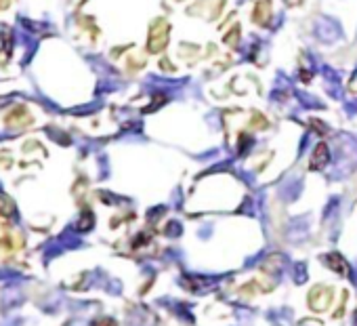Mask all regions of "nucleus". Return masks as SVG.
<instances>
[{"label": "nucleus", "mask_w": 357, "mask_h": 326, "mask_svg": "<svg viewBox=\"0 0 357 326\" xmlns=\"http://www.w3.org/2000/svg\"><path fill=\"white\" fill-rule=\"evenodd\" d=\"M321 263L328 267V269H332V272H336V274H347V269H349V263L344 261V257L342 255H338V253H328V255H324L321 257Z\"/></svg>", "instance_id": "nucleus-8"}, {"label": "nucleus", "mask_w": 357, "mask_h": 326, "mask_svg": "<svg viewBox=\"0 0 357 326\" xmlns=\"http://www.w3.org/2000/svg\"><path fill=\"white\" fill-rule=\"evenodd\" d=\"M190 82V78H168V76H158V74H149L143 80V89L147 93H153L155 97H170V93H178L185 84Z\"/></svg>", "instance_id": "nucleus-2"}, {"label": "nucleus", "mask_w": 357, "mask_h": 326, "mask_svg": "<svg viewBox=\"0 0 357 326\" xmlns=\"http://www.w3.org/2000/svg\"><path fill=\"white\" fill-rule=\"evenodd\" d=\"M330 165V147L326 143H317L311 156V169L313 171H321Z\"/></svg>", "instance_id": "nucleus-7"}, {"label": "nucleus", "mask_w": 357, "mask_h": 326, "mask_svg": "<svg viewBox=\"0 0 357 326\" xmlns=\"http://www.w3.org/2000/svg\"><path fill=\"white\" fill-rule=\"evenodd\" d=\"M59 240H61V244L66 246V251H74V249H80V246H82V240H80V236L76 234L74 228H68V230L59 236Z\"/></svg>", "instance_id": "nucleus-11"}, {"label": "nucleus", "mask_w": 357, "mask_h": 326, "mask_svg": "<svg viewBox=\"0 0 357 326\" xmlns=\"http://www.w3.org/2000/svg\"><path fill=\"white\" fill-rule=\"evenodd\" d=\"M313 38L321 45H336L340 40H344V30L340 26V22L332 15H319L313 22Z\"/></svg>", "instance_id": "nucleus-1"}, {"label": "nucleus", "mask_w": 357, "mask_h": 326, "mask_svg": "<svg viewBox=\"0 0 357 326\" xmlns=\"http://www.w3.org/2000/svg\"><path fill=\"white\" fill-rule=\"evenodd\" d=\"M101 105H103V101H93V103H86V105H80V108H76V110H72V114H78V116H84V114H93V112H97V110H101Z\"/></svg>", "instance_id": "nucleus-19"}, {"label": "nucleus", "mask_w": 357, "mask_h": 326, "mask_svg": "<svg viewBox=\"0 0 357 326\" xmlns=\"http://www.w3.org/2000/svg\"><path fill=\"white\" fill-rule=\"evenodd\" d=\"M47 135H51L57 143H63V145H68V143H70L68 135H66V133H61V131H57V128H47Z\"/></svg>", "instance_id": "nucleus-22"}, {"label": "nucleus", "mask_w": 357, "mask_h": 326, "mask_svg": "<svg viewBox=\"0 0 357 326\" xmlns=\"http://www.w3.org/2000/svg\"><path fill=\"white\" fill-rule=\"evenodd\" d=\"M181 234H183L181 223L174 221V219H170V221H168V225H166V236H170V238H178Z\"/></svg>", "instance_id": "nucleus-21"}, {"label": "nucleus", "mask_w": 357, "mask_h": 326, "mask_svg": "<svg viewBox=\"0 0 357 326\" xmlns=\"http://www.w3.org/2000/svg\"><path fill=\"white\" fill-rule=\"evenodd\" d=\"M91 326H118L114 318H95L91 322Z\"/></svg>", "instance_id": "nucleus-23"}, {"label": "nucleus", "mask_w": 357, "mask_h": 326, "mask_svg": "<svg viewBox=\"0 0 357 326\" xmlns=\"http://www.w3.org/2000/svg\"><path fill=\"white\" fill-rule=\"evenodd\" d=\"M303 192V179L296 175H290L288 179H284V184L280 186V198L286 202H294Z\"/></svg>", "instance_id": "nucleus-3"}, {"label": "nucleus", "mask_w": 357, "mask_h": 326, "mask_svg": "<svg viewBox=\"0 0 357 326\" xmlns=\"http://www.w3.org/2000/svg\"><path fill=\"white\" fill-rule=\"evenodd\" d=\"M344 112H347L349 116H355V114H357V99H355V101H347V103H344Z\"/></svg>", "instance_id": "nucleus-25"}, {"label": "nucleus", "mask_w": 357, "mask_h": 326, "mask_svg": "<svg viewBox=\"0 0 357 326\" xmlns=\"http://www.w3.org/2000/svg\"><path fill=\"white\" fill-rule=\"evenodd\" d=\"M99 165H101V179H105L109 175V171H107V158L105 156L99 158Z\"/></svg>", "instance_id": "nucleus-26"}, {"label": "nucleus", "mask_w": 357, "mask_h": 326, "mask_svg": "<svg viewBox=\"0 0 357 326\" xmlns=\"http://www.w3.org/2000/svg\"><path fill=\"white\" fill-rule=\"evenodd\" d=\"M338 209H340V198H338V196L330 198V202H328V205H326V209H324V221H330V217H332V215H336V213H338Z\"/></svg>", "instance_id": "nucleus-18"}, {"label": "nucleus", "mask_w": 357, "mask_h": 326, "mask_svg": "<svg viewBox=\"0 0 357 326\" xmlns=\"http://www.w3.org/2000/svg\"><path fill=\"white\" fill-rule=\"evenodd\" d=\"M286 236L290 242H301L309 236V219L307 217H294L286 230Z\"/></svg>", "instance_id": "nucleus-5"}, {"label": "nucleus", "mask_w": 357, "mask_h": 326, "mask_svg": "<svg viewBox=\"0 0 357 326\" xmlns=\"http://www.w3.org/2000/svg\"><path fill=\"white\" fill-rule=\"evenodd\" d=\"M63 251H66V246L61 244V240H59V238H53V240H49V242L45 244V249H43V257H45V261H49V259H53V257L61 255Z\"/></svg>", "instance_id": "nucleus-12"}, {"label": "nucleus", "mask_w": 357, "mask_h": 326, "mask_svg": "<svg viewBox=\"0 0 357 326\" xmlns=\"http://www.w3.org/2000/svg\"><path fill=\"white\" fill-rule=\"evenodd\" d=\"M290 272H292V278L296 284H303L307 280V263H294Z\"/></svg>", "instance_id": "nucleus-17"}, {"label": "nucleus", "mask_w": 357, "mask_h": 326, "mask_svg": "<svg viewBox=\"0 0 357 326\" xmlns=\"http://www.w3.org/2000/svg\"><path fill=\"white\" fill-rule=\"evenodd\" d=\"M294 95H296L298 103H301L303 108H307V110H324V108H326L317 97H313V95L307 93V91H294Z\"/></svg>", "instance_id": "nucleus-10"}, {"label": "nucleus", "mask_w": 357, "mask_h": 326, "mask_svg": "<svg viewBox=\"0 0 357 326\" xmlns=\"http://www.w3.org/2000/svg\"><path fill=\"white\" fill-rule=\"evenodd\" d=\"M355 326H357V313H355Z\"/></svg>", "instance_id": "nucleus-30"}, {"label": "nucleus", "mask_w": 357, "mask_h": 326, "mask_svg": "<svg viewBox=\"0 0 357 326\" xmlns=\"http://www.w3.org/2000/svg\"><path fill=\"white\" fill-rule=\"evenodd\" d=\"M24 299H26V295H24V288H22L20 284H9V286L3 290V297H0V301H3V307H5V309L22 305Z\"/></svg>", "instance_id": "nucleus-6"}, {"label": "nucleus", "mask_w": 357, "mask_h": 326, "mask_svg": "<svg viewBox=\"0 0 357 326\" xmlns=\"http://www.w3.org/2000/svg\"><path fill=\"white\" fill-rule=\"evenodd\" d=\"M147 324V318L143 316V311H130V316H128V322H126V326H145Z\"/></svg>", "instance_id": "nucleus-20"}, {"label": "nucleus", "mask_w": 357, "mask_h": 326, "mask_svg": "<svg viewBox=\"0 0 357 326\" xmlns=\"http://www.w3.org/2000/svg\"><path fill=\"white\" fill-rule=\"evenodd\" d=\"M181 282L185 284V288H190L194 292H206L219 282V278L217 276H185Z\"/></svg>", "instance_id": "nucleus-4"}, {"label": "nucleus", "mask_w": 357, "mask_h": 326, "mask_svg": "<svg viewBox=\"0 0 357 326\" xmlns=\"http://www.w3.org/2000/svg\"><path fill=\"white\" fill-rule=\"evenodd\" d=\"M351 280H353V284L357 286V267H355V272L351 274Z\"/></svg>", "instance_id": "nucleus-28"}, {"label": "nucleus", "mask_w": 357, "mask_h": 326, "mask_svg": "<svg viewBox=\"0 0 357 326\" xmlns=\"http://www.w3.org/2000/svg\"><path fill=\"white\" fill-rule=\"evenodd\" d=\"M93 225H95V215H93L91 211H84V213L80 215L78 223H76V230H78V232H91Z\"/></svg>", "instance_id": "nucleus-16"}, {"label": "nucleus", "mask_w": 357, "mask_h": 326, "mask_svg": "<svg viewBox=\"0 0 357 326\" xmlns=\"http://www.w3.org/2000/svg\"><path fill=\"white\" fill-rule=\"evenodd\" d=\"M124 87V82H120L118 78H103V80H99V84H97V93L101 95V93H116V91H120Z\"/></svg>", "instance_id": "nucleus-14"}, {"label": "nucleus", "mask_w": 357, "mask_h": 326, "mask_svg": "<svg viewBox=\"0 0 357 326\" xmlns=\"http://www.w3.org/2000/svg\"><path fill=\"white\" fill-rule=\"evenodd\" d=\"M168 307L176 313V316H181L185 322H194V316L190 313V309H188V305L185 303H178V301H168Z\"/></svg>", "instance_id": "nucleus-15"}, {"label": "nucleus", "mask_w": 357, "mask_h": 326, "mask_svg": "<svg viewBox=\"0 0 357 326\" xmlns=\"http://www.w3.org/2000/svg\"><path fill=\"white\" fill-rule=\"evenodd\" d=\"M28 278L26 276H22L17 269H9V267H3L0 269V282H7V286L9 284H24Z\"/></svg>", "instance_id": "nucleus-13"}, {"label": "nucleus", "mask_w": 357, "mask_h": 326, "mask_svg": "<svg viewBox=\"0 0 357 326\" xmlns=\"http://www.w3.org/2000/svg\"><path fill=\"white\" fill-rule=\"evenodd\" d=\"M238 177H240L242 181H246V184H248L250 188H252V186H255V181H257V179H255V177H252L250 173H246V171H238Z\"/></svg>", "instance_id": "nucleus-24"}, {"label": "nucleus", "mask_w": 357, "mask_h": 326, "mask_svg": "<svg viewBox=\"0 0 357 326\" xmlns=\"http://www.w3.org/2000/svg\"><path fill=\"white\" fill-rule=\"evenodd\" d=\"M0 326H22V318H7Z\"/></svg>", "instance_id": "nucleus-27"}, {"label": "nucleus", "mask_w": 357, "mask_h": 326, "mask_svg": "<svg viewBox=\"0 0 357 326\" xmlns=\"http://www.w3.org/2000/svg\"><path fill=\"white\" fill-rule=\"evenodd\" d=\"M89 64H91L93 70H95L97 74H101L103 78H118V72H116L105 59H101V57H89Z\"/></svg>", "instance_id": "nucleus-9"}, {"label": "nucleus", "mask_w": 357, "mask_h": 326, "mask_svg": "<svg viewBox=\"0 0 357 326\" xmlns=\"http://www.w3.org/2000/svg\"><path fill=\"white\" fill-rule=\"evenodd\" d=\"M351 78H353V80H355V78H357V68H355V70H353V76H351Z\"/></svg>", "instance_id": "nucleus-29"}]
</instances>
